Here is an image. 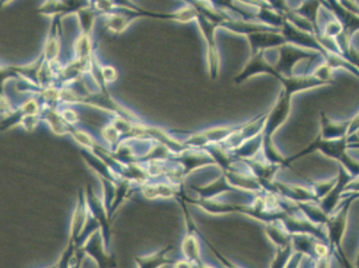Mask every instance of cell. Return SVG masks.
Returning <instances> with one entry per match:
<instances>
[{
    "label": "cell",
    "instance_id": "cell-1",
    "mask_svg": "<svg viewBox=\"0 0 359 268\" xmlns=\"http://www.w3.org/2000/svg\"><path fill=\"white\" fill-rule=\"evenodd\" d=\"M316 253H318L319 255H323V256H324V255L326 254V253H327V250H326V248L325 246H322V245H318V246H316Z\"/></svg>",
    "mask_w": 359,
    "mask_h": 268
},
{
    "label": "cell",
    "instance_id": "cell-2",
    "mask_svg": "<svg viewBox=\"0 0 359 268\" xmlns=\"http://www.w3.org/2000/svg\"><path fill=\"white\" fill-rule=\"evenodd\" d=\"M205 268H210V267H205Z\"/></svg>",
    "mask_w": 359,
    "mask_h": 268
}]
</instances>
